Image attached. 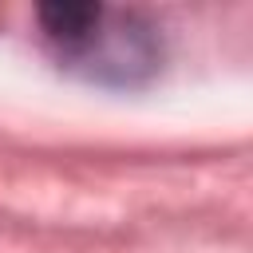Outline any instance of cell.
I'll list each match as a JSON object with an SVG mask.
<instances>
[{"mask_svg":"<svg viewBox=\"0 0 253 253\" xmlns=\"http://www.w3.org/2000/svg\"><path fill=\"white\" fill-rule=\"evenodd\" d=\"M103 4H91V0H51V4H40V28L47 32V40L59 47V55H75L91 36L95 28L103 24Z\"/></svg>","mask_w":253,"mask_h":253,"instance_id":"2","label":"cell"},{"mask_svg":"<svg viewBox=\"0 0 253 253\" xmlns=\"http://www.w3.org/2000/svg\"><path fill=\"white\" fill-rule=\"evenodd\" d=\"M158 36L150 24H142L138 16H123V12H103V24L95 28V36L75 51L67 55L71 67H79L87 79H99V83H138L146 79L154 67H158Z\"/></svg>","mask_w":253,"mask_h":253,"instance_id":"1","label":"cell"}]
</instances>
